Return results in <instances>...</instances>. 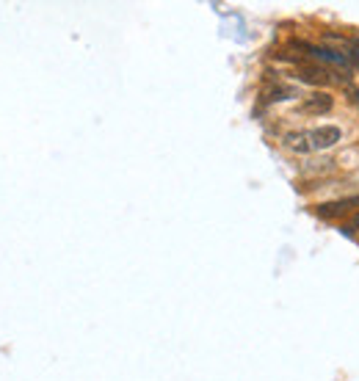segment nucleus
Returning <instances> with one entry per match:
<instances>
[{"instance_id":"nucleus-1","label":"nucleus","mask_w":359,"mask_h":381,"mask_svg":"<svg viewBox=\"0 0 359 381\" xmlns=\"http://www.w3.org/2000/svg\"><path fill=\"white\" fill-rule=\"evenodd\" d=\"M359 210V194L354 196H340V199H332V202H323L315 208V213L326 221H346L351 219L354 213Z\"/></svg>"},{"instance_id":"nucleus-3","label":"nucleus","mask_w":359,"mask_h":381,"mask_svg":"<svg viewBox=\"0 0 359 381\" xmlns=\"http://www.w3.org/2000/svg\"><path fill=\"white\" fill-rule=\"evenodd\" d=\"M310 141H312V150L315 153H323V150H332L343 141V130L337 125H323V127H312L310 130Z\"/></svg>"},{"instance_id":"nucleus-4","label":"nucleus","mask_w":359,"mask_h":381,"mask_svg":"<svg viewBox=\"0 0 359 381\" xmlns=\"http://www.w3.org/2000/svg\"><path fill=\"white\" fill-rule=\"evenodd\" d=\"M282 147L296 155H310L312 150V141H310V130H290L282 136Z\"/></svg>"},{"instance_id":"nucleus-6","label":"nucleus","mask_w":359,"mask_h":381,"mask_svg":"<svg viewBox=\"0 0 359 381\" xmlns=\"http://www.w3.org/2000/svg\"><path fill=\"white\" fill-rule=\"evenodd\" d=\"M335 169V160L332 157H312V160H307V166H304V171L307 174H323V171H332Z\"/></svg>"},{"instance_id":"nucleus-9","label":"nucleus","mask_w":359,"mask_h":381,"mask_svg":"<svg viewBox=\"0 0 359 381\" xmlns=\"http://www.w3.org/2000/svg\"><path fill=\"white\" fill-rule=\"evenodd\" d=\"M346 91H349V97H351V102H357V105H359V88H354L351 83H346Z\"/></svg>"},{"instance_id":"nucleus-5","label":"nucleus","mask_w":359,"mask_h":381,"mask_svg":"<svg viewBox=\"0 0 359 381\" xmlns=\"http://www.w3.org/2000/svg\"><path fill=\"white\" fill-rule=\"evenodd\" d=\"M296 97H304L298 86H290V83H277L271 88L263 91V102H287V100H296Z\"/></svg>"},{"instance_id":"nucleus-7","label":"nucleus","mask_w":359,"mask_h":381,"mask_svg":"<svg viewBox=\"0 0 359 381\" xmlns=\"http://www.w3.org/2000/svg\"><path fill=\"white\" fill-rule=\"evenodd\" d=\"M340 232H343L346 238H359V210L351 219H346V221L340 224Z\"/></svg>"},{"instance_id":"nucleus-8","label":"nucleus","mask_w":359,"mask_h":381,"mask_svg":"<svg viewBox=\"0 0 359 381\" xmlns=\"http://www.w3.org/2000/svg\"><path fill=\"white\" fill-rule=\"evenodd\" d=\"M346 50H349L351 67H357V72H359V39H346Z\"/></svg>"},{"instance_id":"nucleus-2","label":"nucleus","mask_w":359,"mask_h":381,"mask_svg":"<svg viewBox=\"0 0 359 381\" xmlns=\"http://www.w3.org/2000/svg\"><path fill=\"white\" fill-rule=\"evenodd\" d=\"M335 108V97L329 91H312L298 102V114L301 116H323Z\"/></svg>"}]
</instances>
